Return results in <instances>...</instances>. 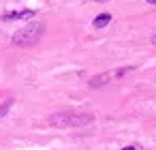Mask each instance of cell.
Here are the masks:
<instances>
[{"label": "cell", "instance_id": "1", "mask_svg": "<svg viewBox=\"0 0 156 150\" xmlns=\"http://www.w3.org/2000/svg\"><path fill=\"white\" fill-rule=\"evenodd\" d=\"M47 122L56 129H77V126H88L94 122V114L88 112H60L47 118Z\"/></svg>", "mask_w": 156, "mask_h": 150}, {"label": "cell", "instance_id": "2", "mask_svg": "<svg viewBox=\"0 0 156 150\" xmlns=\"http://www.w3.org/2000/svg\"><path fill=\"white\" fill-rule=\"evenodd\" d=\"M43 35H45V24L30 22V24H26L24 28H20L13 35V45H17V47H30V45L39 43Z\"/></svg>", "mask_w": 156, "mask_h": 150}, {"label": "cell", "instance_id": "3", "mask_svg": "<svg viewBox=\"0 0 156 150\" xmlns=\"http://www.w3.org/2000/svg\"><path fill=\"white\" fill-rule=\"evenodd\" d=\"M133 71H135V67L111 69V71H105V73L94 75V77L88 82V86H90V88H103V86H107L109 82H115V79H120V77H124V75H128V73H133Z\"/></svg>", "mask_w": 156, "mask_h": 150}, {"label": "cell", "instance_id": "4", "mask_svg": "<svg viewBox=\"0 0 156 150\" xmlns=\"http://www.w3.org/2000/svg\"><path fill=\"white\" fill-rule=\"evenodd\" d=\"M37 15V11H32V9H24V11H9V13H5L2 15V20L5 22H15V20H32Z\"/></svg>", "mask_w": 156, "mask_h": 150}, {"label": "cell", "instance_id": "5", "mask_svg": "<svg viewBox=\"0 0 156 150\" xmlns=\"http://www.w3.org/2000/svg\"><path fill=\"white\" fill-rule=\"evenodd\" d=\"M109 22H111V15H109V13H101V15H96V17H94V22H92V24H94L96 28H105Z\"/></svg>", "mask_w": 156, "mask_h": 150}, {"label": "cell", "instance_id": "6", "mask_svg": "<svg viewBox=\"0 0 156 150\" xmlns=\"http://www.w3.org/2000/svg\"><path fill=\"white\" fill-rule=\"evenodd\" d=\"M11 105H13V101H11V99H9V101H5L2 105H0V118H2V116L9 112V107H11Z\"/></svg>", "mask_w": 156, "mask_h": 150}, {"label": "cell", "instance_id": "7", "mask_svg": "<svg viewBox=\"0 0 156 150\" xmlns=\"http://www.w3.org/2000/svg\"><path fill=\"white\" fill-rule=\"evenodd\" d=\"M152 43H154V45H156V35H154V37H152Z\"/></svg>", "mask_w": 156, "mask_h": 150}, {"label": "cell", "instance_id": "8", "mask_svg": "<svg viewBox=\"0 0 156 150\" xmlns=\"http://www.w3.org/2000/svg\"><path fill=\"white\" fill-rule=\"evenodd\" d=\"M147 2H150V5H156V0H147Z\"/></svg>", "mask_w": 156, "mask_h": 150}]
</instances>
